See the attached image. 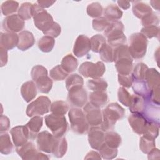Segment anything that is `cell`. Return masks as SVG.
<instances>
[{"label":"cell","mask_w":160,"mask_h":160,"mask_svg":"<svg viewBox=\"0 0 160 160\" xmlns=\"http://www.w3.org/2000/svg\"><path fill=\"white\" fill-rule=\"evenodd\" d=\"M132 77L131 74L122 75L118 74V82L123 88H129L132 86Z\"/></svg>","instance_id":"11a10c76"},{"label":"cell","mask_w":160,"mask_h":160,"mask_svg":"<svg viewBox=\"0 0 160 160\" xmlns=\"http://www.w3.org/2000/svg\"><path fill=\"white\" fill-rule=\"evenodd\" d=\"M159 123L147 121L142 132V136L148 139L155 140L159 135Z\"/></svg>","instance_id":"1f68e13d"},{"label":"cell","mask_w":160,"mask_h":160,"mask_svg":"<svg viewBox=\"0 0 160 160\" xmlns=\"http://www.w3.org/2000/svg\"><path fill=\"white\" fill-rule=\"evenodd\" d=\"M78 66V61L77 59L71 54L65 56L61 62V66L68 74L74 71Z\"/></svg>","instance_id":"d6a6232c"},{"label":"cell","mask_w":160,"mask_h":160,"mask_svg":"<svg viewBox=\"0 0 160 160\" xmlns=\"http://www.w3.org/2000/svg\"><path fill=\"white\" fill-rule=\"evenodd\" d=\"M19 16L24 20H29L34 16V4L26 2L22 3L19 7L18 11Z\"/></svg>","instance_id":"836d02e7"},{"label":"cell","mask_w":160,"mask_h":160,"mask_svg":"<svg viewBox=\"0 0 160 160\" xmlns=\"http://www.w3.org/2000/svg\"><path fill=\"white\" fill-rule=\"evenodd\" d=\"M118 99L121 104L126 106H129L131 101V95L125 89V88L120 87L118 91Z\"/></svg>","instance_id":"db71d44e"},{"label":"cell","mask_w":160,"mask_h":160,"mask_svg":"<svg viewBox=\"0 0 160 160\" xmlns=\"http://www.w3.org/2000/svg\"><path fill=\"white\" fill-rule=\"evenodd\" d=\"M148 69V66L143 62L136 64L132 69L131 76L133 79L144 80L146 72Z\"/></svg>","instance_id":"ab89813d"},{"label":"cell","mask_w":160,"mask_h":160,"mask_svg":"<svg viewBox=\"0 0 160 160\" xmlns=\"http://www.w3.org/2000/svg\"><path fill=\"white\" fill-rule=\"evenodd\" d=\"M16 152L24 160H35V159H49V158L39 152L33 142L28 141L24 145L16 148Z\"/></svg>","instance_id":"ba28073f"},{"label":"cell","mask_w":160,"mask_h":160,"mask_svg":"<svg viewBox=\"0 0 160 160\" xmlns=\"http://www.w3.org/2000/svg\"><path fill=\"white\" fill-rule=\"evenodd\" d=\"M148 43L147 38L141 32L134 33L130 36L128 48L132 59H141L145 56Z\"/></svg>","instance_id":"7a4b0ae2"},{"label":"cell","mask_w":160,"mask_h":160,"mask_svg":"<svg viewBox=\"0 0 160 160\" xmlns=\"http://www.w3.org/2000/svg\"><path fill=\"white\" fill-rule=\"evenodd\" d=\"M49 75L54 81H62L68 76V73L62 68L61 65H57L50 70Z\"/></svg>","instance_id":"c3c4849f"},{"label":"cell","mask_w":160,"mask_h":160,"mask_svg":"<svg viewBox=\"0 0 160 160\" xmlns=\"http://www.w3.org/2000/svg\"><path fill=\"white\" fill-rule=\"evenodd\" d=\"M83 78L78 74H70L66 80V88L68 91L76 87H83Z\"/></svg>","instance_id":"60d3db41"},{"label":"cell","mask_w":160,"mask_h":160,"mask_svg":"<svg viewBox=\"0 0 160 160\" xmlns=\"http://www.w3.org/2000/svg\"><path fill=\"white\" fill-rule=\"evenodd\" d=\"M19 42L17 46L21 51H26L31 48L35 42V39L32 32L28 31H22L19 32Z\"/></svg>","instance_id":"44dd1931"},{"label":"cell","mask_w":160,"mask_h":160,"mask_svg":"<svg viewBox=\"0 0 160 160\" xmlns=\"http://www.w3.org/2000/svg\"><path fill=\"white\" fill-rule=\"evenodd\" d=\"M105 71V65L101 61H98L96 63L86 61L81 64L79 68V72L81 75L85 78L92 79L101 78Z\"/></svg>","instance_id":"52a82bcc"},{"label":"cell","mask_w":160,"mask_h":160,"mask_svg":"<svg viewBox=\"0 0 160 160\" xmlns=\"http://www.w3.org/2000/svg\"><path fill=\"white\" fill-rule=\"evenodd\" d=\"M159 86H157L151 90L149 98V100L158 106H159Z\"/></svg>","instance_id":"6f0895ef"},{"label":"cell","mask_w":160,"mask_h":160,"mask_svg":"<svg viewBox=\"0 0 160 160\" xmlns=\"http://www.w3.org/2000/svg\"><path fill=\"white\" fill-rule=\"evenodd\" d=\"M89 102L98 108L103 107L108 101V96L104 91H92L89 96Z\"/></svg>","instance_id":"4316f807"},{"label":"cell","mask_w":160,"mask_h":160,"mask_svg":"<svg viewBox=\"0 0 160 160\" xmlns=\"http://www.w3.org/2000/svg\"><path fill=\"white\" fill-rule=\"evenodd\" d=\"M37 87L36 84L29 81L25 82L21 88V94L26 102H29L35 98L37 95Z\"/></svg>","instance_id":"7402d4cb"},{"label":"cell","mask_w":160,"mask_h":160,"mask_svg":"<svg viewBox=\"0 0 160 160\" xmlns=\"http://www.w3.org/2000/svg\"><path fill=\"white\" fill-rule=\"evenodd\" d=\"M86 11L89 16L93 18H98L102 15L103 8L100 3L96 2L89 4L87 7Z\"/></svg>","instance_id":"7dc6e473"},{"label":"cell","mask_w":160,"mask_h":160,"mask_svg":"<svg viewBox=\"0 0 160 160\" xmlns=\"http://www.w3.org/2000/svg\"><path fill=\"white\" fill-rule=\"evenodd\" d=\"M146 100L141 96L138 94L131 95V101L129 106V111L132 113H141L142 114L144 106Z\"/></svg>","instance_id":"f1b7e54d"},{"label":"cell","mask_w":160,"mask_h":160,"mask_svg":"<svg viewBox=\"0 0 160 160\" xmlns=\"http://www.w3.org/2000/svg\"><path fill=\"white\" fill-rule=\"evenodd\" d=\"M156 148L155 140L148 139L141 136L139 140V148L144 154H148L153 148Z\"/></svg>","instance_id":"681fc988"},{"label":"cell","mask_w":160,"mask_h":160,"mask_svg":"<svg viewBox=\"0 0 160 160\" xmlns=\"http://www.w3.org/2000/svg\"><path fill=\"white\" fill-rule=\"evenodd\" d=\"M141 33L147 39H151L152 38H159V28L157 26H146L141 29Z\"/></svg>","instance_id":"f907efd6"},{"label":"cell","mask_w":160,"mask_h":160,"mask_svg":"<svg viewBox=\"0 0 160 160\" xmlns=\"http://www.w3.org/2000/svg\"><path fill=\"white\" fill-rule=\"evenodd\" d=\"M91 50L90 39L85 35H79L74 45L73 53L78 58H81L86 55Z\"/></svg>","instance_id":"9a60e30c"},{"label":"cell","mask_w":160,"mask_h":160,"mask_svg":"<svg viewBox=\"0 0 160 160\" xmlns=\"http://www.w3.org/2000/svg\"><path fill=\"white\" fill-rule=\"evenodd\" d=\"M150 3H151V6H152L154 9H157V10L159 11V6H157V5L156 4V1H150Z\"/></svg>","instance_id":"03108f58"},{"label":"cell","mask_w":160,"mask_h":160,"mask_svg":"<svg viewBox=\"0 0 160 160\" xmlns=\"http://www.w3.org/2000/svg\"><path fill=\"white\" fill-rule=\"evenodd\" d=\"M13 142L16 148L20 147L28 142L29 132L26 126H17L10 131Z\"/></svg>","instance_id":"5bb4252c"},{"label":"cell","mask_w":160,"mask_h":160,"mask_svg":"<svg viewBox=\"0 0 160 160\" xmlns=\"http://www.w3.org/2000/svg\"><path fill=\"white\" fill-rule=\"evenodd\" d=\"M102 114V121L100 127L104 132H106L114 129L116 122L124 118L125 110L118 103L112 102L103 109Z\"/></svg>","instance_id":"6da1fadb"},{"label":"cell","mask_w":160,"mask_h":160,"mask_svg":"<svg viewBox=\"0 0 160 160\" xmlns=\"http://www.w3.org/2000/svg\"><path fill=\"white\" fill-rule=\"evenodd\" d=\"M128 122L135 133L142 134L147 120L142 114L132 113L128 117Z\"/></svg>","instance_id":"2e32d148"},{"label":"cell","mask_w":160,"mask_h":160,"mask_svg":"<svg viewBox=\"0 0 160 160\" xmlns=\"http://www.w3.org/2000/svg\"><path fill=\"white\" fill-rule=\"evenodd\" d=\"M54 44L55 40L54 38L49 36H44L38 42V48L42 52H49L52 50Z\"/></svg>","instance_id":"f35d334b"},{"label":"cell","mask_w":160,"mask_h":160,"mask_svg":"<svg viewBox=\"0 0 160 160\" xmlns=\"http://www.w3.org/2000/svg\"><path fill=\"white\" fill-rule=\"evenodd\" d=\"M144 80L150 90H151L153 88L160 86L159 72L155 68H148Z\"/></svg>","instance_id":"f546056e"},{"label":"cell","mask_w":160,"mask_h":160,"mask_svg":"<svg viewBox=\"0 0 160 160\" xmlns=\"http://www.w3.org/2000/svg\"><path fill=\"white\" fill-rule=\"evenodd\" d=\"M68 150V142L66 138L63 136L56 138L53 147L52 154L58 158L63 157Z\"/></svg>","instance_id":"83f0119b"},{"label":"cell","mask_w":160,"mask_h":160,"mask_svg":"<svg viewBox=\"0 0 160 160\" xmlns=\"http://www.w3.org/2000/svg\"><path fill=\"white\" fill-rule=\"evenodd\" d=\"M43 118L40 116H34L25 125L29 132V138L34 139L36 138L39 131L42 126Z\"/></svg>","instance_id":"ffe728a7"},{"label":"cell","mask_w":160,"mask_h":160,"mask_svg":"<svg viewBox=\"0 0 160 160\" xmlns=\"http://www.w3.org/2000/svg\"><path fill=\"white\" fill-rule=\"evenodd\" d=\"M103 14L104 17L112 22L120 19L122 16L123 12L118 6L110 4L103 10Z\"/></svg>","instance_id":"d4e9b609"},{"label":"cell","mask_w":160,"mask_h":160,"mask_svg":"<svg viewBox=\"0 0 160 160\" xmlns=\"http://www.w3.org/2000/svg\"><path fill=\"white\" fill-rule=\"evenodd\" d=\"M106 44V38L101 34H96L90 39L91 50L94 52H99L101 48Z\"/></svg>","instance_id":"7bdbcfd3"},{"label":"cell","mask_w":160,"mask_h":160,"mask_svg":"<svg viewBox=\"0 0 160 160\" xmlns=\"http://www.w3.org/2000/svg\"><path fill=\"white\" fill-rule=\"evenodd\" d=\"M68 101L74 108H82L87 103V91L83 87L72 88L68 91Z\"/></svg>","instance_id":"9c48e42d"},{"label":"cell","mask_w":160,"mask_h":160,"mask_svg":"<svg viewBox=\"0 0 160 160\" xmlns=\"http://www.w3.org/2000/svg\"><path fill=\"white\" fill-rule=\"evenodd\" d=\"M55 1H48V0H39L37 1L36 3L42 8L44 9L46 8H49L54 3H55Z\"/></svg>","instance_id":"94428289"},{"label":"cell","mask_w":160,"mask_h":160,"mask_svg":"<svg viewBox=\"0 0 160 160\" xmlns=\"http://www.w3.org/2000/svg\"><path fill=\"white\" fill-rule=\"evenodd\" d=\"M19 36L12 32H1L0 35L1 47L6 50H11L18 46Z\"/></svg>","instance_id":"d6986e66"},{"label":"cell","mask_w":160,"mask_h":160,"mask_svg":"<svg viewBox=\"0 0 160 160\" xmlns=\"http://www.w3.org/2000/svg\"><path fill=\"white\" fill-rule=\"evenodd\" d=\"M86 86L89 90L92 91L105 92L108 86V84L104 79L98 78L88 80L86 82Z\"/></svg>","instance_id":"8d00e7d4"},{"label":"cell","mask_w":160,"mask_h":160,"mask_svg":"<svg viewBox=\"0 0 160 160\" xmlns=\"http://www.w3.org/2000/svg\"><path fill=\"white\" fill-rule=\"evenodd\" d=\"M142 114L147 121L159 123V106L154 104L149 99L146 100Z\"/></svg>","instance_id":"e0dca14e"},{"label":"cell","mask_w":160,"mask_h":160,"mask_svg":"<svg viewBox=\"0 0 160 160\" xmlns=\"http://www.w3.org/2000/svg\"><path fill=\"white\" fill-rule=\"evenodd\" d=\"M13 145L8 133H1L0 136V152L1 154L7 155L12 152Z\"/></svg>","instance_id":"d590c367"},{"label":"cell","mask_w":160,"mask_h":160,"mask_svg":"<svg viewBox=\"0 0 160 160\" xmlns=\"http://www.w3.org/2000/svg\"><path fill=\"white\" fill-rule=\"evenodd\" d=\"M2 28L7 32L16 33L21 31L24 27V21L18 14L7 16L2 21Z\"/></svg>","instance_id":"7c38bea8"},{"label":"cell","mask_w":160,"mask_h":160,"mask_svg":"<svg viewBox=\"0 0 160 160\" xmlns=\"http://www.w3.org/2000/svg\"><path fill=\"white\" fill-rule=\"evenodd\" d=\"M131 2L132 3V12L134 15L139 19H141L152 11L150 6L141 1H135Z\"/></svg>","instance_id":"484cf974"},{"label":"cell","mask_w":160,"mask_h":160,"mask_svg":"<svg viewBox=\"0 0 160 160\" xmlns=\"http://www.w3.org/2000/svg\"><path fill=\"white\" fill-rule=\"evenodd\" d=\"M32 80L35 82L38 89L42 93H49L52 87L53 82L48 76V71L42 73Z\"/></svg>","instance_id":"ac0fdd59"},{"label":"cell","mask_w":160,"mask_h":160,"mask_svg":"<svg viewBox=\"0 0 160 160\" xmlns=\"http://www.w3.org/2000/svg\"><path fill=\"white\" fill-rule=\"evenodd\" d=\"M133 59L122 58L115 61V67L119 74L129 75L131 74L133 65Z\"/></svg>","instance_id":"cb8c5ba5"},{"label":"cell","mask_w":160,"mask_h":160,"mask_svg":"<svg viewBox=\"0 0 160 160\" xmlns=\"http://www.w3.org/2000/svg\"><path fill=\"white\" fill-rule=\"evenodd\" d=\"M38 149L42 152L52 153L56 137L47 131H43L38 133L36 137Z\"/></svg>","instance_id":"8fae6325"},{"label":"cell","mask_w":160,"mask_h":160,"mask_svg":"<svg viewBox=\"0 0 160 160\" xmlns=\"http://www.w3.org/2000/svg\"><path fill=\"white\" fill-rule=\"evenodd\" d=\"M44 119L46 125L55 137H62L66 132L68 124L64 116H59L52 113L46 116Z\"/></svg>","instance_id":"277c9868"},{"label":"cell","mask_w":160,"mask_h":160,"mask_svg":"<svg viewBox=\"0 0 160 160\" xmlns=\"http://www.w3.org/2000/svg\"><path fill=\"white\" fill-rule=\"evenodd\" d=\"M99 52L100 58L103 61L106 62L114 61V49L108 44H104Z\"/></svg>","instance_id":"f6af8a7d"},{"label":"cell","mask_w":160,"mask_h":160,"mask_svg":"<svg viewBox=\"0 0 160 160\" xmlns=\"http://www.w3.org/2000/svg\"><path fill=\"white\" fill-rule=\"evenodd\" d=\"M88 141L90 146L96 150H99L104 142L105 132L100 126H91L88 130Z\"/></svg>","instance_id":"4fadbf2b"},{"label":"cell","mask_w":160,"mask_h":160,"mask_svg":"<svg viewBox=\"0 0 160 160\" xmlns=\"http://www.w3.org/2000/svg\"><path fill=\"white\" fill-rule=\"evenodd\" d=\"M117 3L120 8L125 10L128 9L130 7L131 4V2L128 1H118Z\"/></svg>","instance_id":"e7e4bbea"},{"label":"cell","mask_w":160,"mask_h":160,"mask_svg":"<svg viewBox=\"0 0 160 160\" xmlns=\"http://www.w3.org/2000/svg\"><path fill=\"white\" fill-rule=\"evenodd\" d=\"M85 159H101V157L100 154H99L98 152L94 151H92L89 152L86 157L84 158Z\"/></svg>","instance_id":"be15d7a7"},{"label":"cell","mask_w":160,"mask_h":160,"mask_svg":"<svg viewBox=\"0 0 160 160\" xmlns=\"http://www.w3.org/2000/svg\"><path fill=\"white\" fill-rule=\"evenodd\" d=\"M159 23L158 16L154 12L152 11L151 13L145 16L141 19V24L144 27L149 26H157Z\"/></svg>","instance_id":"816d5d0a"},{"label":"cell","mask_w":160,"mask_h":160,"mask_svg":"<svg viewBox=\"0 0 160 160\" xmlns=\"http://www.w3.org/2000/svg\"><path fill=\"white\" fill-rule=\"evenodd\" d=\"M0 58H1V66L2 67L5 66L8 61V51L0 48Z\"/></svg>","instance_id":"91938a15"},{"label":"cell","mask_w":160,"mask_h":160,"mask_svg":"<svg viewBox=\"0 0 160 160\" xmlns=\"http://www.w3.org/2000/svg\"><path fill=\"white\" fill-rule=\"evenodd\" d=\"M131 86L136 94L142 97L145 100L149 99L151 90L145 80L133 79Z\"/></svg>","instance_id":"603a6c76"},{"label":"cell","mask_w":160,"mask_h":160,"mask_svg":"<svg viewBox=\"0 0 160 160\" xmlns=\"http://www.w3.org/2000/svg\"><path fill=\"white\" fill-rule=\"evenodd\" d=\"M111 22L107 20L104 17H99L93 19L92 24V28L97 31H104L110 24Z\"/></svg>","instance_id":"f5cc1de1"},{"label":"cell","mask_w":160,"mask_h":160,"mask_svg":"<svg viewBox=\"0 0 160 160\" xmlns=\"http://www.w3.org/2000/svg\"><path fill=\"white\" fill-rule=\"evenodd\" d=\"M104 142L111 148H118L121 144V138L118 133L108 131L105 132Z\"/></svg>","instance_id":"e575fe53"},{"label":"cell","mask_w":160,"mask_h":160,"mask_svg":"<svg viewBox=\"0 0 160 160\" xmlns=\"http://www.w3.org/2000/svg\"><path fill=\"white\" fill-rule=\"evenodd\" d=\"M148 154V159H159V155H160L159 150L158 149L154 148Z\"/></svg>","instance_id":"6125c7cd"},{"label":"cell","mask_w":160,"mask_h":160,"mask_svg":"<svg viewBox=\"0 0 160 160\" xmlns=\"http://www.w3.org/2000/svg\"><path fill=\"white\" fill-rule=\"evenodd\" d=\"M51 102L48 97L41 96L31 102L26 108V114L29 117L40 116L49 112Z\"/></svg>","instance_id":"8992f818"},{"label":"cell","mask_w":160,"mask_h":160,"mask_svg":"<svg viewBox=\"0 0 160 160\" xmlns=\"http://www.w3.org/2000/svg\"><path fill=\"white\" fill-rule=\"evenodd\" d=\"M34 14L33 16L35 26L45 33L52 26L54 21L52 16L37 3L34 4Z\"/></svg>","instance_id":"5b68a950"},{"label":"cell","mask_w":160,"mask_h":160,"mask_svg":"<svg viewBox=\"0 0 160 160\" xmlns=\"http://www.w3.org/2000/svg\"><path fill=\"white\" fill-rule=\"evenodd\" d=\"M83 112L89 126H97L101 124L102 114L99 108L92 105L89 102L83 106Z\"/></svg>","instance_id":"30bf717a"},{"label":"cell","mask_w":160,"mask_h":160,"mask_svg":"<svg viewBox=\"0 0 160 160\" xmlns=\"http://www.w3.org/2000/svg\"><path fill=\"white\" fill-rule=\"evenodd\" d=\"M10 126V121L9 118L4 115H1L0 118V130L1 133L7 131Z\"/></svg>","instance_id":"680465c9"},{"label":"cell","mask_w":160,"mask_h":160,"mask_svg":"<svg viewBox=\"0 0 160 160\" xmlns=\"http://www.w3.org/2000/svg\"><path fill=\"white\" fill-rule=\"evenodd\" d=\"M99 154L104 159H112L118 155V148H112L104 142L99 149Z\"/></svg>","instance_id":"ee69618b"},{"label":"cell","mask_w":160,"mask_h":160,"mask_svg":"<svg viewBox=\"0 0 160 160\" xmlns=\"http://www.w3.org/2000/svg\"><path fill=\"white\" fill-rule=\"evenodd\" d=\"M61 32V26L57 22H54L52 26L49 28L48 31H47L44 34L46 36H49L52 38H57L60 34Z\"/></svg>","instance_id":"9f6ffc18"},{"label":"cell","mask_w":160,"mask_h":160,"mask_svg":"<svg viewBox=\"0 0 160 160\" xmlns=\"http://www.w3.org/2000/svg\"><path fill=\"white\" fill-rule=\"evenodd\" d=\"M19 8V3L15 1H6L1 6L2 13L7 16L14 14Z\"/></svg>","instance_id":"b9f144b4"},{"label":"cell","mask_w":160,"mask_h":160,"mask_svg":"<svg viewBox=\"0 0 160 160\" xmlns=\"http://www.w3.org/2000/svg\"><path fill=\"white\" fill-rule=\"evenodd\" d=\"M69 110L68 104L63 101H54L51 106L50 111L51 112L56 115L64 116Z\"/></svg>","instance_id":"74e56055"},{"label":"cell","mask_w":160,"mask_h":160,"mask_svg":"<svg viewBox=\"0 0 160 160\" xmlns=\"http://www.w3.org/2000/svg\"><path fill=\"white\" fill-rule=\"evenodd\" d=\"M114 49V61L122 59V58H132L130 52L129 51L128 46L127 44H123L118 46Z\"/></svg>","instance_id":"bcb514c9"},{"label":"cell","mask_w":160,"mask_h":160,"mask_svg":"<svg viewBox=\"0 0 160 160\" xmlns=\"http://www.w3.org/2000/svg\"><path fill=\"white\" fill-rule=\"evenodd\" d=\"M124 25L121 21H114L110 23L109 26L104 31V34L107 38L114 37L124 33Z\"/></svg>","instance_id":"4dcf8cb0"},{"label":"cell","mask_w":160,"mask_h":160,"mask_svg":"<svg viewBox=\"0 0 160 160\" xmlns=\"http://www.w3.org/2000/svg\"><path fill=\"white\" fill-rule=\"evenodd\" d=\"M69 118L71 130L78 134H84L88 132L89 124L83 111L78 108H72L69 111Z\"/></svg>","instance_id":"3957f363"}]
</instances>
